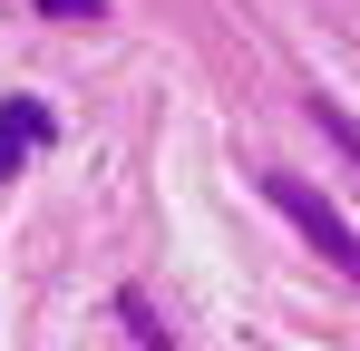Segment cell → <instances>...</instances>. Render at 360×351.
I'll return each instance as SVG.
<instances>
[{"mask_svg":"<svg viewBox=\"0 0 360 351\" xmlns=\"http://www.w3.org/2000/svg\"><path fill=\"white\" fill-rule=\"evenodd\" d=\"M263 195H273V205H283V215H292V225H302V234H311V244H321V254L360 283V234L341 225V205H331L321 185H302V176H263Z\"/></svg>","mask_w":360,"mask_h":351,"instance_id":"6da1fadb","label":"cell"},{"mask_svg":"<svg viewBox=\"0 0 360 351\" xmlns=\"http://www.w3.org/2000/svg\"><path fill=\"white\" fill-rule=\"evenodd\" d=\"M39 147H49V108L39 98H0V176H20Z\"/></svg>","mask_w":360,"mask_h":351,"instance_id":"7a4b0ae2","label":"cell"},{"mask_svg":"<svg viewBox=\"0 0 360 351\" xmlns=\"http://www.w3.org/2000/svg\"><path fill=\"white\" fill-rule=\"evenodd\" d=\"M117 322H127V332H136V351H176V332L156 322V302H146V292H136V283L117 292Z\"/></svg>","mask_w":360,"mask_h":351,"instance_id":"3957f363","label":"cell"},{"mask_svg":"<svg viewBox=\"0 0 360 351\" xmlns=\"http://www.w3.org/2000/svg\"><path fill=\"white\" fill-rule=\"evenodd\" d=\"M321 127H331V137H341V147H351V156H360V127H351V117H341V108H331V98H321Z\"/></svg>","mask_w":360,"mask_h":351,"instance_id":"277c9868","label":"cell"}]
</instances>
